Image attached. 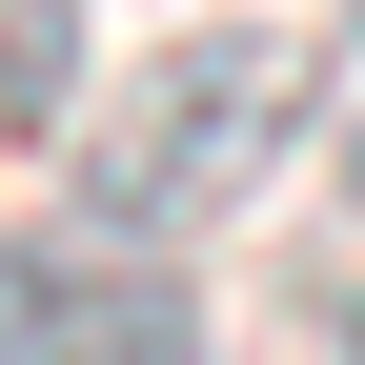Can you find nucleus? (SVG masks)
Masks as SVG:
<instances>
[{"instance_id":"nucleus-2","label":"nucleus","mask_w":365,"mask_h":365,"mask_svg":"<svg viewBox=\"0 0 365 365\" xmlns=\"http://www.w3.org/2000/svg\"><path fill=\"white\" fill-rule=\"evenodd\" d=\"M0 365H203L182 244H102V223L21 244V264H0Z\"/></svg>"},{"instance_id":"nucleus-4","label":"nucleus","mask_w":365,"mask_h":365,"mask_svg":"<svg viewBox=\"0 0 365 365\" xmlns=\"http://www.w3.org/2000/svg\"><path fill=\"white\" fill-rule=\"evenodd\" d=\"M345 203H365V143H345Z\"/></svg>"},{"instance_id":"nucleus-3","label":"nucleus","mask_w":365,"mask_h":365,"mask_svg":"<svg viewBox=\"0 0 365 365\" xmlns=\"http://www.w3.org/2000/svg\"><path fill=\"white\" fill-rule=\"evenodd\" d=\"M61 102V0H0V143Z\"/></svg>"},{"instance_id":"nucleus-1","label":"nucleus","mask_w":365,"mask_h":365,"mask_svg":"<svg viewBox=\"0 0 365 365\" xmlns=\"http://www.w3.org/2000/svg\"><path fill=\"white\" fill-rule=\"evenodd\" d=\"M325 21H182L163 61L102 81V122H81V223L102 244H203V223H244L264 182L325 143Z\"/></svg>"}]
</instances>
